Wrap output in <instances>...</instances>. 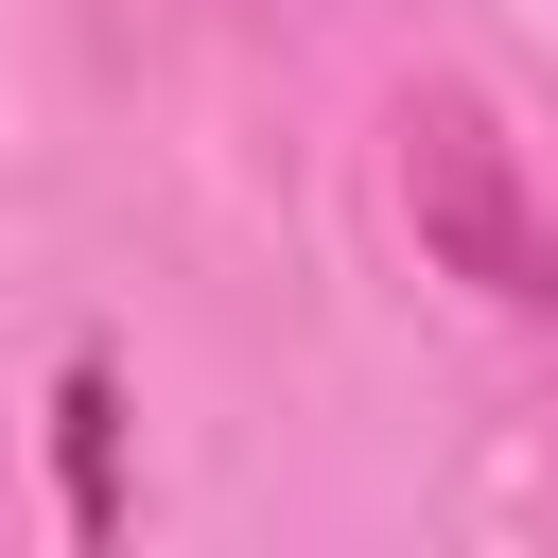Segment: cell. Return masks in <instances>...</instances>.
Returning a JSON list of instances; mask_svg holds the SVG:
<instances>
[{"label": "cell", "instance_id": "obj_3", "mask_svg": "<svg viewBox=\"0 0 558 558\" xmlns=\"http://www.w3.org/2000/svg\"><path fill=\"white\" fill-rule=\"evenodd\" d=\"M296 17H366V0H296Z\"/></svg>", "mask_w": 558, "mask_h": 558}, {"label": "cell", "instance_id": "obj_2", "mask_svg": "<svg viewBox=\"0 0 558 558\" xmlns=\"http://www.w3.org/2000/svg\"><path fill=\"white\" fill-rule=\"evenodd\" d=\"M122 488H105V366H70V523H105Z\"/></svg>", "mask_w": 558, "mask_h": 558}, {"label": "cell", "instance_id": "obj_1", "mask_svg": "<svg viewBox=\"0 0 558 558\" xmlns=\"http://www.w3.org/2000/svg\"><path fill=\"white\" fill-rule=\"evenodd\" d=\"M384 140H401V227H418V262H436L453 296H488V314L558 331V209H541V174H523L506 105H488L471 70H418Z\"/></svg>", "mask_w": 558, "mask_h": 558}]
</instances>
